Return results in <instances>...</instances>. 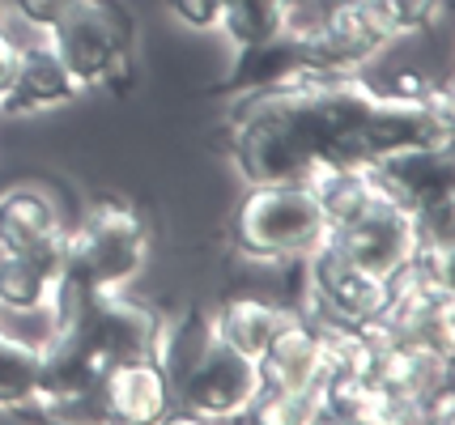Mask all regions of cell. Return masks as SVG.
Segmentation results:
<instances>
[{"label": "cell", "instance_id": "obj_10", "mask_svg": "<svg viewBox=\"0 0 455 425\" xmlns=\"http://www.w3.org/2000/svg\"><path fill=\"white\" fill-rule=\"evenodd\" d=\"M64 243H68V225L47 187L18 183L0 192V251L35 256L64 277Z\"/></svg>", "mask_w": 455, "mask_h": 425}, {"label": "cell", "instance_id": "obj_14", "mask_svg": "<svg viewBox=\"0 0 455 425\" xmlns=\"http://www.w3.org/2000/svg\"><path fill=\"white\" fill-rule=\"evenodd\" d=\"M290 315H294V311L281 303L251 298V294H235V298H226V303L213 311V336H218L221 344L238 349V353H247V358H259Z\"/></svg>", "mask_w": 455, "mask_h": 425}, {"label": "cell", "instance_id": "obj_8", "mask_svg": "<svg viewBox=\"0 0 455 425\" xmlns=\"http://www.w3.org/2000/svg\"><path fill=\"white\" fill-rule=\"evenodd\" d=\"M328 234L345 251V260H354L362 272L383 277V281L396 268H404L409 256H413V247L421 243V230H417L413 213L392 201H383V196L362 217H354V222L340 225V230H328Z\"/></svg>", "mask_w": 455, "mask_h": 425}, {"label": "cell", "instance_id": "obj_21", "mask_svg": "<svg viewBox=\"0 0 455 425\" xmlns=\"http://www.w3.org/2000/svg\"><path fill=\"white\" fill-rule=\"evenodd\" d=\"M4 18H9V4L0 0V30H4Z\"/></svg>", "mask_w": 455, "mask_h": 425}, {"label": "cell", "instance_id": "obj_19", "mask_svg": "<svg viewBox=\"0 0 455 425\" xmlns=\"http://www.w3.org/2000/svg\"><path fill=\"white\" fill-rule=\"evenodd\" d=\"M166 9L188 30H218L221 21V0H166Z\"/></svg>", "mask_w": 455, "mask_h": 425}, {"label": "cell", "instance_id": "obj_4", "mask_svg": "<svg viewBox=\"0 0 455 425\" xmlns=\"http://www.w3.org/2000/svg\"><path fill=\"white\" fill-rule=\"evenodd\" d=\"M47 43L81 82V90L124 85L132 73V18L119 0H77L47 30Z\"/></svg>", "mask_w": 455, "mask_h": 425}, {"label": "cell", "instance_id": "obj_18", "mask_svg": "<svg viewBox=\"0 0 455 425\" xmlns=\"http://www.w3.org/2000/svg\"><path fill=\"white\" fill-rule=\"evenodd\" d=\"M4 4H9V13H13L18 21H26V26H35V30L47 35V30L77 4V0H4Z\"/></svg>", "mask_w": 455, "mask_h": 425}, {"label": "cell", "instance_id": "obj_5", "mask_svg": "<svg viewBox=\"0 0 455 425\" xmlns=\"http://www.w3.org/2000/svg\"><path fill=\"white\" fill-rule=\"evenodd\" d=\"M387 311V281L362 272L323 234V243L302 260V315L319 327H371Z\"/></svg>", "mask_w": 455, "mask_h": 425}, {"label": "cell", "instance_id": "obj_15", "mask_svg": "<svg viewBox=\"0 0 455 425\" xmlns=\"http://www.w3.org/2000/svg\"><path fill=\"white\" fill-rule=\"evenodd\" d=\"M60 306V272L52 264L18 251H0V315L18 319Z\"/></svg>", "mask_w": 455, "mask_h": 425}, {"label": "cell", "instance_id": "obj_16", "mask_svg": "<svg viewBox=\"0 0 455 425\" xmlns=\"http://www.w3.org/2000/svg\"><path fill=\"white\" fill-rule=\"evenodd\" d=\"M39 379H43V349L0 324V413L39 417Z\"/></svg>", "mask_w": 455, "mask_h": 425}, {"label": "cell", "instance_id": "obj_17", "mask_svg": "<svg viewBox=\"0 0 455 425\" xmlns=\"http://www.w3.org/2000/svg\"><path fill=\"white\" fill-rule=\"evenodd\" d=\"M302 73L294 39L285 35L277 43H259V47H238V60L230 68L226 85L235 94H256V90H273V85H290Z\"/></svg>", "mask_w": 455, "mask_h": 425}, {"label": "cell", "instance_id": "obj_3", "mask_svg": "<svg viewBox=\"0 0 455 425\" xmlns=\"http://www.w3.org/2000/svg\"><path fill=\"white\" fill-rule=\"evenodd\" d=\"M328 225L302 183H251L230 222V247L259 264H302Z\"/></svg>", "mask_w": 455, "mask_h": 425}, {"label": "cell", "instance_id": "obj_6", "mask_svg": "<svg viewBox=\"0 0 455 425\" xmlns=\"http://www.w3.org/2000/svg\"><path fill=\"white\" fill-rule=\"evenodd\" d=\"M175 408L196 421H235L247 417L259 396V366L256 358L238 353L230 344L213 341L204 353L179 370L175 379Z\"/></svg>", "mask_w": 455, "mask_h": 425}, {"label": "cell", "instance_id": "obj_11", "mask_svg": "<svg viewBox=\"0 0 455 425\" xmlns=\"http://www.w3.org/2000/svg\"><path fill=\"white\" fill-rule=\"evenodd\" d=\"M259 366V396L273 391H315L323 374V327L294 311L268 349L256 358Z\"/></svg>", "mask_w": 455, "mask_h": 425}, {"label": "cell", "instance_id": "obj_9", "mask_svg": "<svg viewBox=\"0 0 455 425\" xmlns=\"http://www.w3.org/2000/svg\"><path fill=\"white\" fill-rule=\"evenodd\" d=\"M94 413L119 425H158L175 413V383L154 353L124 358L102 374Z\"/></svg>", "mask_w": 455, "mask_h": 425}, {"label": "cell", "instance_id": "obj_7", "mask_svg": "<svg viewBox=\"0 0 455 425\" xmlns=\"http://www.w3.org/2000/svg\"><path fill=\"white\" fill-rule=\"evenodd\" d=\"M375 192L383 201L400 204L409 213H426L443 201H455V158L451 141H430V145H404L392 149L375 162H366Z\"/></svg>", "mask_w": 455, "mask_h": 425}, {"label": "cell", "instance_id": "obj_12", "mask_svg": "<svg viewBox=\"0 0 455 425\" xmlns=\"http://www.w3.org/2000/svg\"><path fill=\"white\" fill-rule=\"evenodd\" d=\"M81 94V82L73 68L56 56L52 43L43 47H21L18 77L9 85V94L0 98V115H39V111H56Z\"/></svg>", "mask_w": 455, "mask_h": 425}, {"label": "cell", "instance_id": "obj_13", "mask_svg": "<svg viewBox=\"0 0 455 425\" xmlns=\"http://www.w3.org/2000/svg\"><path fill=\"white\" fill-rule=\"evenodd\" d=\"M302 187L311 192V201H315L319 217H323L328 230L349 225L354 217H362V213L379 201L371 170L357 166V162H319V166H311V175L302 179Z\"/></svg>", "mask_w": 455, "mask_h": 425}, {"label": "cell", "instance_id": "obj_20", "mask_svg": "<svg viewBox=\"0 0 455 425\" xmlns=\"http://www.w3.org/2000/svg\"><path fill=\"white\" fill-rule=\"evenodd\" d=\"M18 60H21V43L0 30V98L9 94V85L18 77Z\"/></svg>", "mask_w": 455, "mask_h": 425}, {"label": "cell", "instance_id": "obj_22", "mask_svg": "<svg viewBox=\"0 0 455 425\" xmlns=\"http://www.w3.org/2000/svg\"><path fill=\"white\" fill-rule=\"evenodd\" d=\"M0 324H4V315H0Z\"/></svg>", "mask_w": 455, "mask_h": 425}, {"label": "cell", "instance_id": "obj_2", "mask_svg": "<svg viewBox=\"0 0 455 425\" xmlns=\"http://www.w3.org/2000/svg\"><path fill=\"white\" fill-rule=\"evenodd\" d=\"M149 256V230L128 204H99L85 213L64 243L60 298H102L124 294L140 277Z\"/></svg>", "mask_w": 455, "mask_h": 425}, {"label": "cell", "instance_id": "obj_1", "mask_svg": "<svg viewBox=\"0 0 455 425\" xmlns=\"http://www.w3.org/2000/svg\"><path fill=\"white\" fill-rule=\"evenodd\" d=\"M298 77L290 85L247 94L243 106H235L230 115V158L247 187L251 183H302L315 166V145H311V128L302 115Z\"/></svg>", "mask_w": 455, "mask_h": 425}]
</instances>
